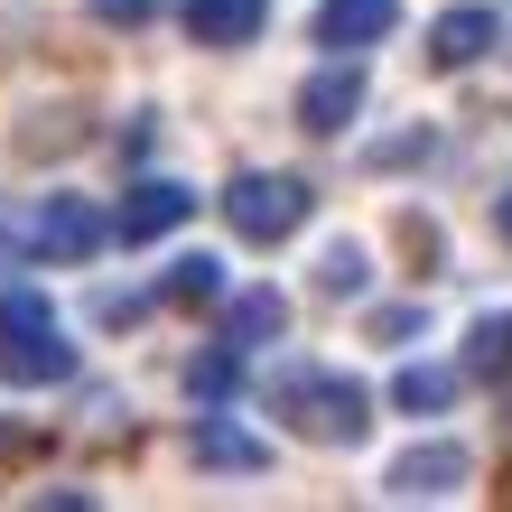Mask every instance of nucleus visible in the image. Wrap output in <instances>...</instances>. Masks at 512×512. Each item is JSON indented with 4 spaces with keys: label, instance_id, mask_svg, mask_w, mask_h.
I'll list each match as a JSON object with an SVG mask.
<instances>
[{
    "label": "nucleus",
    "instance_id": "obj_9",
    "mask_svg": "<svg viewBox=\"0 0 512 512\" xmlns=\"http://www.w3.org/2000/svg\"><path fill=\"white\" fill-rule=\"evenodd\" d=\"M66 373H75L66 326H28V336L0 345V382H19V391H47V382H66Z\"/></svg>",
    "mask_w": 512,
    "mask_h": 512
},
{
    "label": "nucleus",
    "instance_id": "obj_18",
    "mask_svg": "<svg viewBox=\"0 0 512 512\" xmlns=\"http://www.w3.org/2000/svg\"><path fill=\"white\" fill-rule=\"evenodd\" d=\"M28 326H56V308H47L38 289H0V345L28 336Z\"/></svg>",
    "mask_w": 512,
    "mask_h": 512
},
{
    "label": "nucleus",
    "instance_id": "obj_14",
    "mask_svg": "<svg viewBox=\"0 0 512 512\" xmlns=\"http://www.w3.org/2000/svg\"><path fill=\"white\" fill-rule=\"evenodd\" d=\"M391 401H401L410 419H438L447 401H457V373H447V364H401V382H391Z\"/></svg>",
    "mask_w": 512,
    "mask_h": 512
},
{
    "label": "nucleus",
    "instance_id": "obj_23",
    "mask_svg": "<svg viewBox=\"0 0 512 512\" xmlns=\"http://www.w3.org/2000/svg\"><path fill=\"white\" fill-rule=\"evenodd\" d=\"M494 224H503V243H512V196H503V205H494Z\"/></svg>",
    "mask_w": 512,
    "mask_h": 512
},
{
    "label": "nucleus",
    "instance_id": "obj_5",
    "mask_svg": "<svg viewBox=\"0 0 512 512\" xmlns=\"http://www.w3.org/2000/svg\"><path fill=\"white\" fill-rule=\"evenodd\" d=\"M187 215H196V187L140 177V187H122V205H112V233H122V243H159V233H177Z\"/></svg>",
    "mask_w": 512,
    "mask_h": 512
},
{
    "label": "nucleus",
    "instance_id": "obj_21",
    "mask_svg": "<svg viewBox=\"0 0 512 512\" xmlns=\"http://www.w3.org/2000/svg\"><path fill=\"white\" fill-rule=\"evenodd\" d=\"M149 10H159V0H94V19H103V28H140Z\"/></svg>",
    "mask_w": 512,
    "mask_h": 512
},
{
    "label": "nucleus",
    "instance_id": "obj_20",
    "mask_svg": "<svg viewBox=\"0 0 512 512\" xmlns=\"http://www.w3.org/2000/svg\"><path fill=\"white\" fill-rule=\"evenodd\" d=\"M140 308H149V298H140V289H103V298H94V317H103V326H131Z\"/></svg>",
    "mask_w": 512,
    "mask_h": 512
},
{
    "label": "nucleus",
    "instance_id": "obj_17",
    "mask_svg": "<svg viewBox=\"0 0 512 512\" xmlns=\"http://www.w3.org/2000/svg\"><path fill=\"white\" fill-rule=\"evenodd\" d=\"M364 280H373V270H364V243H326L317 252V289L326 298H364Z\"/></svg>",
    "mask_w": 512,
    "mask_h": 512
},
{
    "label": "nucleus",
    "instance_id": "obj_4",
    "mask_svg": "<svg viewBox=\"0 0 512 512\" xmlns=\"http://www.w3.org/2000/svg\"><path fill=\"white\" fill-rule=\"evenodd\" d=\"M466 475H475L466 447L457 438H429V447H410V457H391L382 485H391V503H438V494H457Z\"/></svg>",
    "mask_w": 512,
    "mask_h": 512
},
{
    "label": "nucleus",
    "instance_id": "obj_8",
    "mask_svg": "<svg viewBox=\"0 0 512 512\" xmlns=\"http://www.w3.org/2000/svg\"><path fill=\"white\" fill-rule=\"evenodd\" d=\"M391 28H401V0H317V28H308V38L326 56H364V47L391 38Z\"/></svg>",
    "mask_w": 512,
    "mask_h": 512
},
{
    "label": "nucleus",
    "instance_id": "obj_3",
    "mask_svg": "<svg viewBox=\"0 0 512 512\" xmlns=\"http://www.w3.org/2000/svg\"><path fill=\"white\" fill-rule=\"evenodd\" d=\"M364 66L354 56H336V66H317L308 84H298V131H317V140H336V131H354V112H364Z\"/></svg>",
    "mask_w": 512,
    "mask_h": 512
},
{
    "label": "nucleus",
    "instance_id": "obj_12",
    "mask_svg": "<svg viewBox=\"0 0 512 512\" xmlns=\"http://www.w3.org/2000/svg\"><path fill=\"white\" fill-rule=\"evenodd\" d=\"M243 354H252V345H233V336H215L205 354H187V401H196V410L233 401V391H243Z\"/></svg>",
    "mask_w": 512,
    "mask_h": 512
},
{
    "label": "nucleus",
    "instance_id": "obj_19",
    "mask_svg": "<svg viewBox=\"0 0 512 512\" xmlns=\"http://www.w3.org/2000/svg\"><path fill=\"white\" fill-rule=\"evenodd\" d=\"M419 326H429V317H419V308H373V345H410V336H419Z\"/></svg>",
    "mask_w": 512,
    "mask_h": 512
},
{
    "label": "nucleus",
    "instance_id": "obj_22",
    "mask_svg": "<svg viewBox=\"0 0 512 512\" xmlns=\"http://www.w3.org/2000/svg\"><path fill=\"white\" fill-rule=\"evenodd\" d=\"M28 243H38V233H28ZM28 243H19L10 224H0V270H19V252H28Z\"/></svg>",
    "mask_w": 512,
    "mask_h": 512
},
{
    "label": "nucleus",
    "instance_id": "obj_6",
    "mask_svg": "<svg viewBox=\"0 0 512 512\" xmlns=\"http://www.w3.org/2000/svg\"><path fill=\"white\" fill-rule=\"evenodd\" d=\"M38 261H94L103 243H112V215L103 205H84V196H56V205H38Z\"/></svg>",
    "mask_w": 512,
    "mask_h": 512
},
{
    "label": "nucleus",
    "instance_id": "obj_10",
    "mask_svg": "<svg viewBox=\"0 0 512 512\" xmlns=\"http://www.w3.org/2000/svg\"><path fill=\"white\" fill-rule=\"evenodd\" d=\"M503 38V28H494V10H485V0H457V10H438V28H429V66H447V75H457V66H475V56H485Z\"/></svg>",
    "mask_w": 512,
    "mask_h": 512
},
{
    "label": "nucleus",
    "instance_id": "obj_11",
    "mask_svg": "<svg viewBox=\"0 0 512 512\" xmlns=\"http://www.w3.org/2000/svg\"><path fill=\"white\" fill-rule=\"evenodd\" d=\"M187 38L196 47H252L261 38V0H187Z\"/></svg>",
    "mask_w": 512,
    "mask_h": 512
},
{
    "label": "nucleus",
    "instance_id": "obj_15",
    "mask_svg": "<svg viewBox=\"0 0 512 512\" xmlns=\"http://www.w3.org/2000/svg\"><path fill=\"white\" fill-rule=\"evenodd\" d=\"M466 373H512V308H485L475 317V336H466Z\"/></svg>",
    "mask_w": 512,
    "mask_h": 512
},
{
    "label": "nucleus",
    "instance_id": "obj_1",
    "mask_svg": "<svg viewBox=\"0 0 512 512\" xmlns=\"http://www.w3.org/2000/svg\"><path fill=\"white\" fill-rule=\"evenodd\" d=\"M270 410H280V429L308 438V447H354L373 429V391L354 373H317V364H280L270 373Z\"/></svg>",
    "mask_w": 512,
    "mask_h": 512
},
{
    "label": "nucleus",
    "instance_id": "obj_16",
    "mask_svg": "<svg viewBox=\"0 0 512 512\" xmlns=\"http://www.w3.org/2000/svg\"><path fill=\"white\" fill-rule=\"evenodd\" d=\"M168 298H187V308H215V298H224V261H215V252L168 261Z\"/></svg>",
    "mask_w": 512,
    "mask_h": 512
},
{
    "label": "nucleus",
    "instance_id": "obj_7",
    "mask_svg": "<svg viewBox=\"0 0 512 512\" xmlns=\"http://www.w3.org/2000/svg\"><path fill=\"white\" fill-rule=\"evenodd\" d=\"M187 457H196V466H215V475H261V466H270V438H252L243 419H233V410L215 401V410H196Z\"/></svg>",
    "mask_w": 512,
    "mask_h": 512
},
{
    "label": "nucleus",
    "instance_id": "obj_2",
    "mask_svg": "<svg viewBox=\"0 0 512 512\" xmlns=\"http://www.w3.org/2000/svg\"><path fill=\"white\" fill-rule=\"evenodd\" d=\"M308 205H317L308 177H289V168H243V177L224 187V224L243 233V243H289V233L308 224Z\"/></svg>",
    "mask_w": 512,
    "mask_h": 512
},
{
    "label": "nucleus",
    "instance_id": "obj_13",
    "mask_svg": "<svg viewBox=\"0 0 512 512\" xmlns=\"http://www.w3.org/2000/svg\"><path fill=\"white\" fill-rule=\"evenodd\" d=\"M280 326H289V298H280V289H233V298H224V336H233V345H270Z\"/></svg>",
    "mask_w": 512,
    "mask_h": 512
}]
</instances>
